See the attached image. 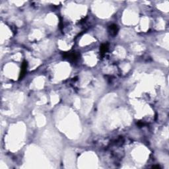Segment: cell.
I'll use <instances>...</instances> for the list:
<instances>
[{
  "mask_svg": "<svg viewBox=\"0 0 169 169\" xmlns=\"http://www.w3.org/2000/svg\"><path fill=\"white\" fill-rule=\"evenodd\" d=\"M109 32H110V34L113 36H115L117 34L118 32V27L116 24H112L109 26Z\"/></svg>",
  "mask_w": 169,
  "mask_h": 169,
  "instance_id": "obj_1",
  "label": "cell"
},
{
  "mask_svg": "<svg viewBox=\"0 0 169 169\" xmlns=\"http://www.w3.org/2000/svg\"><path fill=\"white\" fill-rule=\"evenodd\" d=\"M108 48V46L107 44H102V46H101V48H100V50H101V54L105 53L106 51H107Z\"/></svg>",
  "mask_w": 169,
  "mask_h": 169,
  "instance_id": "obj_3",
  "label": "cell"
},
{
  "mask_svg": "<svg viewBox=\"0 0 169 169\" xmlns=\"http://www.w3.org/2000/svg\"><path fill=\"white\" fill-rule=\"evenodd\" d=\"M26 67H27V62L25 61H23V64H22L21 71V74H20L19 79H22V78L24 76L25 73H26Z\"/></svg>",
  "mask_w": 169,
  "mask_h": 169,
  "instance_id": "obj_2",
  "label": "cell"
}]
</instances>
